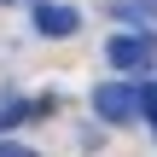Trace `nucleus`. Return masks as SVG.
I'll return each instance as SVG.
<instances>
[{"label": "nucleus", "mask_w": 157, "mask_h": 157, "mask_svg": "<svg viewBox=\"0 0 157 157\" xmlns=\"http://www.w3.org/2000/svg\"><path fill=\"white\" fill-rule=\"evenodd\" d=\"M93 117H99V122H117V128L140 122V117H146V105H140V76L99 82V87H93Z\"/></svg>", "instance_id": "f257e3e1"}, {"label": "nucleus", "mask_w": 157, "mask_h": 157, "mask_svg": "<svg viewBox=\"0 0 157 157\" xmlns=\"http://www.w3.org/2000/svg\"><path fill=\"white\" fill-rule=\"evenodd\" d=\"M140 105H146V122L157 128V82H140Z\"/></svg>", "instance_id": "39448f33"}, {"label": "nucleus", "mask_w": 157, "mask_h": 157, "mask_svg": "<svg viewBox=\"0 0 157 157\" xmlns=\"http://www.w3.org/2000/svg\"><path fill=\"white\" fill-rule=\"evenodd\" d=\"M134 6H140V12H151V17H157V0H134Z\"/></svg>", "instance_id": "0eeeda50"}, {"label": "nucleus", "mask_w": 157, "mask_h": 157, "mask_svg": "<svg viewBox=\"0 0 157 157\" xmlns=\"http://www.w3.org/2000/svg\"><path fill=\"white\" fill-rule=\"evenodd\" d=\"M29 23H35V35L64 41V35H76V29H82V6H64V0H35V6H29Z\"/></svg>", "instance_id": "7ed1b4c3"}, {"label": "nucleus", "mask_w": 157, "mask_h": 157, "mask_svg": "<svg viewBox=\"0 0 157 157\" xmlns=\"http://www.w3.org/2000/svg\"><path fill=\"white\" fill-rule=\"evenodd\" d=\"M35 111H47V105H41V99H23V93H6V99H0V134H12V128L29 122Z\"/></svg>", "instance_id": "20e7f679"}, {"label": "nucleus", "mask_w": 157, "mask_h": 157, "mask_svg": "<svg viewBox=\"0 0 157 157\" xmlns=\"http://www.w3.org/2000/svg\"><path fill=\"white\" fill-rule=\"evenodd\" d=\"M0 157H35V146H17V140H0Z\"/></svg>", "instance_id": "423d86ee"}, {"label": "nucleus", "mask_w": 157, "mask_h": 157, "mask_svg": "<svg viewBox=\"0 0 157 157\" xmlns=\"http://www.w3.org/2000/svg\"><path fill=\"white\" fill-rule=\"evenodd\" d=\"M105 64H111L117 76H151L157 41H151V35H140V29H117V35L105 41Z\"/></svg>", "instance_id": "f03ea898"}]
</instances>
